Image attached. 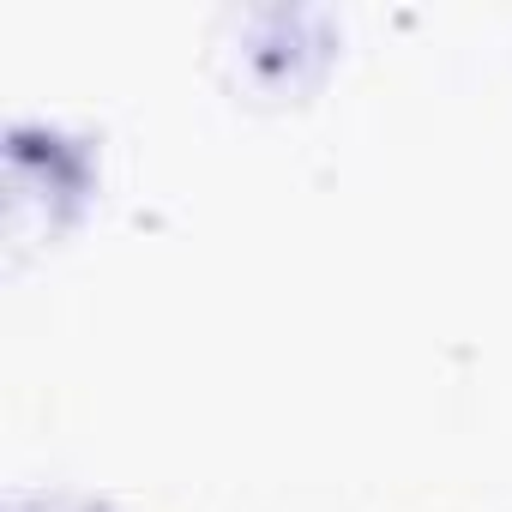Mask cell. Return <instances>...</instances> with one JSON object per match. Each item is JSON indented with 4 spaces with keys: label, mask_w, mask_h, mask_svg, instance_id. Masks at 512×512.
<instances>
[{
    "label": "cell",
    "mask_w": 512,
    "mask_h": 512,
    "mask_svg": "<svg viewBox=\"0 0 512 512\" xmlns=\"http://www.w3.org/2000/svg\"><path fill=\"white\" fill-rule=\"evenodd\" d=\"M91 193V157L85 145L61 139L55 127H13L7 139V205H13V223L25 217L31 199L49 205V229H61Z\"/></svg>",
    "instance_id": "1"
},
{
    "label": "cell",
    "mask_w": 512,
    "mask_h": 512,
    "mask_svg": "<svg viewBox=\"0 0 512 512\" xmlns=\"http://www.w3.org/2000/svg\"><path fill=\"white\" fill-rule=\"evenodd\" d=\"M13 512H103V506H91V500H25Z\"/></svg>",
    "instance_id": "2"
}]
</instances>
